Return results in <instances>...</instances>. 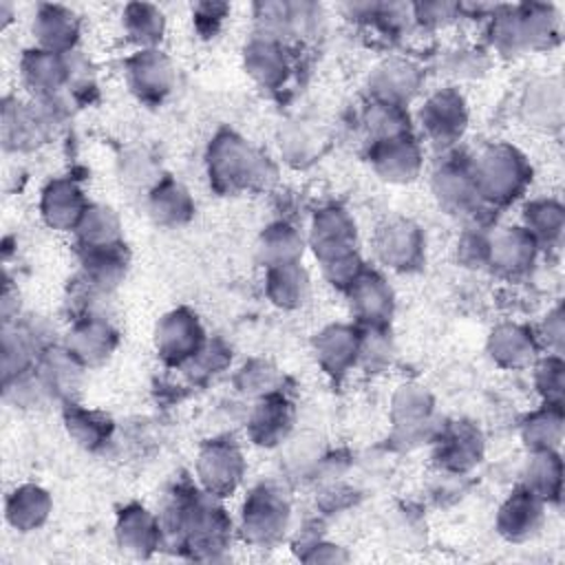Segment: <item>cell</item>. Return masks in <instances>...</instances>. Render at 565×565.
Wrapping results in <instances>:
<instances>
[{
	"mask_svg": "<svg viewBox=\"0 0 565 565\" xmlns=\"http://www.w3.org/2000/svg\"><path fill=\"white\" fill-rule=\"evenodd\" d=\"M205 161L212 188L223 194L263 190L276 181L274 163L232 130H223L212 139Z\"/></svg>",
	"mask_w": 565,
	"mask_h": 565,
	"instance_id": "1",
	"label": "cell"
},
{
	"mask_svg": "<svg viewBox=\"0 0 565 565\" xmlns=\"http://www.w3.org/2000/svg\"><path fill=\"white\" fill-rule=\"evenodd\" d=\"M479 199L492 205H508L523 194L532 179L525 154L510 146L497 143L486 148L472 163Z\"/></svg>",
	"mask_w": 565,
	"mask_h": 565,
	"instance_id": "2",
	"label": "cell"
},
{
	"mask_svg": "<svg viewBox=\"0 0 565 565\" xmlns=\"http://www.w3.org/2000/svg\"><path fill=\"white\" fill-rule=\"evenodd\" d=\"M289 525V501L274 486L254 488L241 512V534L247 543L269 547L282 539Z\"/></svg>",
	"mask_w": 565,
	"mask_h": 565,
	"instance_id": "3",
	"label": "cell"
},
{
	"mask_svg": "<svg viewBox=\"0 0 565 565\" xmlns=\"http://www.w3.org/2000/svg\"><path fill=\"white\" fill-rule=\"evenodd\" d=\"M245 475V459L232 439H212L201 446L196 457V477L203 492L212 497L232 494Z\"/></svg>",
	"mask_w": 565,
	"mask_h": 565,
	"instance_id": "4",
	"label": "cell"
},
{
	"mask_svg": "<svg viewBox=\"0 0 565 565\" xmlns=\"http://www.w3.org/2000/svg\"><path fill=\"white\" fill-rule=\"evenodd\" d=\"M205 344V331L196 318L185 307L168 311L154 329V347L163 362L172 366L188 364L199 349Z\"/></svg>",
	"mask_w": 565,
	"mask_h": 565,
	"instance_id": "5",
	"label": "cell"
},
{
	"mask_svg": "<svg viewBox=\"0 0 565 565\" xmlns=\"http://www.w3.org/2000/svg\"><path fill=\"white\" fill-rule=\"evenodd\" d=\"M424 135L437 146L448 148L457 143L468 126V108L455 88H441L433 93L417 113Z\"/></svg>",
	"mask_w": 565,
	"mask_h": 565,
	"instance_id": "6",
	"label": "cell"
},
{
	"mask_svg": "<svg viewBox=\"0 0 565 565\" xmlns=\"http://www.w3.org/2000/svg\"><path fill=\"white\" fill-rule=\"evenodd\" d=\"M373 245L377 258L395 271H415L426 258V238L419 225L408 218H393L380 225Z\"/></svg>",
	"mask_w": 565,
	"mask_h": 565,
	"instance_id": "7",
	"label": "cell"
},
{
	"mask_svg": "<svg viewBox=\"0 0 565 565\" xmlns=\"http://www.w3.org/2000/svg\"><path fill=\"white\" fill-rule=\"evenodd\" d=\"M309 247L320 265L358 252V225L353 216L342 207H324L316 212L309 227Z\"/></svg>",
	"mask_w": 565,
	"mask_h": 565,
	"instance_id": "8",
	"label": "cell"
},
{
	"mask_svg": "<svg viewBox=\"0 0 565 565\" xmlns=\"http://www.w3.org/2000/svg\"><path fill=\"white\" fill-rule=\"evenodd\" d=\"M126 77L130 90L148 104L161 102L174 82L172 64L159 49H139L126 62Z\"/></svg>",
	"mask_w": 565,
	"mask_h": 565,
	"instance_id": "9",
	"label": "cell"
},
{
	"mask_svg": "<svg viewBox=\"0 0 565 565\" xmlns=\"http://www.w3.org/2000/svg\"><path fill=\"white\" fill-rule=\"evenodd\" d=\"M539 243L534 236L523 227H503L490 234V247H488V265L508 278L525 274L534 260H536Z\"/></svg>",
	"mask_w": 565,
	"mask_h": 565,
	"instance_id": "10",
	"label": "cell"
},
{
	"mask_svg": "<svg viewBox=\"0 0 565 565\" xmlns=\"http://www.w3.org/2000/svg\"><path fill=\"white\" fill-rule=\"evenodd\" d=\"M371 166L377 177L391 183H408L419 174L422 148L411 135L371 143Z\"/></svg>",
	"mask_w": 565,
	"mask_h": 565,
	"instance_id": "11",
	"label": "cell"
},
{
	"mask_svg": "<svg viewBox=\"0 0 565 565\" xmlns=\"http://www.w3.org/2000/svg\"><path fill=\"white\" fill-rule=\"evenodd\" d=\"M117 347V331L104 318L88 313L77 318L73 329L66 335V351L82 364V366H97L106 362Z\"/></svg>",
	"mask_w": 565,
	"mask_h": 565,
	"instance_id": "12",
	"label": "cell"
},
{
	"mask_svg": "<svg viewBox=\"0 0 565 565\" xmlns=\"http://www.w3.org/2000/svg\"><path fill=\"white\" fill-rule=\"evenodd\" d=\"M351 309L366 327H386L393 316L395 296L386 278L373 269H364L347 289Z\"/></svg>",
	"mask_w": 565,
	"mask_h": 565,
	"instance_id": "13",
	"label": "cell"
},
{
	"mask_svg": "<svg viewBox=\"0 0 565 565\" xmlns=\"http://www.w3.org/2000/svg\"><path fill=\"white\" fill-rule=\"evenodd\" d=\"M20 73L22 82L26 88L40 97V99H51L62 93L66 84H71V73H68V57L66 53H51L44 49H31L22 55L20 60Z\"/></svg>",
	"mask_w": 565,
	"mask_h": 565,
	"instance_id": "14",
	"label": "cell"
},
{
	"mask_svg": "<svg viewBox=\"0 0 565 565\" xmlns=\"http://www.w3.org/2000/svg\"><path fill=\"white\" fill-rule=\"evenodd\" d=\"M88 205L90 203L86 201L82 188L73 179L62 177V179L49 181L46 188L42 190L40 214L49 227L66 232L77 227Z\"/></svg>",
	"mask_w": 565,
	"mask_h": 565,
	"instance_id": "15",
	"label": "cell"
},
{
	"mask_svg": "<svg viewBox=\"0 0 565 565\" xmlns=\"http://www.w3.org/2000/svg\"><path fill=\"white\" fill-rule=\"evenodd\" d=\"M545 521V503L525 488L514 490L499 508L497 530L503 539L521 543L532 539Z\"/></svg>",
	"mask_w": 565,
	"mask_h": 565,
	"instance_id": "16",
	"label": "cell"
},
{
	"mask_svg": "<svg viewBox=\"0 0 565 565\" xmlns=\"http://www.w3.org/2000/svg\"><path fill=\"white\" fill-rule=\"evenodd\" d=\"M291 426H294V406L285 395L276 391L265 397H258L247 419V435L256 446L271 448L282 439H287Z\"/></svg>",
	"mask_w": 565,
	"mask_h": 565,
	"instance_id": "17",
	"label": "cell"
},
{
	"mask_svg": "<svg viewBox=\"0 0 565 565\" xmlns=\"http://www.w3.org/2000/svg\"><path fill=\"white\" fill-rule=\"evenodd\" d=\"M422 86V71L408 60H384L369 77V88L375 102L406 106Z\"/></svg>",
	"mask_w": 565,
	"mask_h": 565,
	"instance_id": "18",
	"label": "cell"
},
{
	"mask_svg": "<svg viewBox=\"0 0 565 565\" xmlns=\"http://www.w3.org/2000/svg\"><path fill=\"white\" fill-rule=\"evenodd\" d=\"M313 351L324 373L342 377L360 360V331L349 324H329L316 335Z\"/></svg>",
	"mask_w": 565,
	"mask_h": 565,
	"instance_id": "19",
	"label": "cell"
},
{
	"mask_svg": "<svg viewBox=\"0 0 565 565\" xmlns=\"http://www.w3.org/2000/svg\"><path fill=\"white\" fill-rule=\"evenodd\" d=\"M433 192L439 205H444L452 214H466L481 203L472 166L459 161H446L441 168L435 170Z\"/></svg>",
	"mask_w": 565,
	"mask_h": 565,
	"instance_id": "20",
	"label": "cell"
},
{
	"mask_svg": "<svg viewBox=\"0 0 565 565\" xmlns=\"http://www.w3.org/2000/svg\"><path fill=\"white\" fill-rule=\"evenodd\" d=\"M115 536L121 552L135 558H146L161 545L163 532L159 516H154L141 505H128L119 512Z\"/></svg>",
	"mask_w": 565,
	"mask_h": 565,
	"instance_id": "21",
	"label": "cell"
},
{
	"mask_svg": "<svg viewBox=\"0 0 565 565\" xmlns=\"http://www.w3.org/2000/svg\"><path fill=\"white\" fill-rule=\"evenodd\" d=\"M483 455L481 433L470 424H452L448 426L435 444L437 463L455 475L468 472L479 463Z\"/></svg>",
	"mask_w": 565,
	"mask_h": 565,
	"instance_id": "22",
	"label": "cell"
},
{
	"mask_svg": "<svg viewBox=\"0 0 565 565\" xmlns=\"http://www.w3.org/2000/svg\"><path fill=\"white\" fill-rule=\"evenodd\" d=\"M31 31L40 49L64 55L75 51L79 24L71 9L62 4H40L33 15Z\"/></svg>",
	"mask_w": 565,
	"mask_h": 565,
	"instance_id": "23",
	"label": "cell"
},
{
	"mask_svg": "<svg viewBox=\"0 0 565 565\" xmlns=\"http://www.w3.org/2000/svg\"><path fill=\"white\" fill-rule=\"evenodd\" d=\"M536 338L516 322H503L490 331L488 353L503 369H525L536 360Z\"/></svg>",
	"mask_w": 565,
	"mask_h": 565,
	"instance_id": "24",
	"label": "cell"
},
{
	"mask_svg": "<svg viewBox=\"0 0 565 565\" xmlns=\"http://www.w3.org/2000/svg\"><path fill=\"white\" fill-rule=\"evenodd\" d=\"M245 71L252 75L254 82H258L265 88H276L287 79L289 62L285 55V49L278 40L254 35L243 53Z\"/></svg>",
	"mask_w": 565,
	"mask_h": 565,
	"instance_id": "25",
	"label": "cell"
},
{
	"mask_svg": "<svg viewBox=\"0 0 565 565\" xmlns=\"http://www.w3.org/2000/svg\"><path fill=\"white\" fill-rule=\"evenodd\" d=\"M53 510L51 494L35 483L18 486L9 497L4 505L7 523L18 532H33L42 527Z\"/></svg>",
	"mask_w": 565,
	"mask_h": 565,
	"instance_id": "26",
	"label": "cell"
},
{
	"mask_svg": "<svg viewBox=\"0 0 565 565\" xmlns=\"http://www.w3.org/2000/svg\"><path fill=\"white\" fill-rule=\"evenodd\" d=\"M305 238L291 223L278 221L267 225L256 243V258L265 269L300 263L305 252Z\"/></svg>",
	"mask_w": 565,
	"mask_h": 565,
	"instance_id": "27",
	"label": "cell"
},
{
	"mask_svg": "<svg viewBox=\"0 0 565 565\" xmlns=\"http://www.w3.org/2000/svg\"><path fill=\"white\" fill-rule=\"evenodd\" d=\"M148 212L157 225L177 227L192 218L194 201L174 179H159L148 194Z\"/></svg>",
	"mask_w": 565,
	"mask_h": 565,
	"instance_id": "28",
	"label": "cell"
},
{
	"mask_svg": "<svg viewBox=\"0 0 565 565\" xmlns=\"http://www.w3.org/2000/svg\"><path fill=\"white\" fill-rule=\"evenodd\" d=\"M51 113L46 108H29L26 104H4L2 139L7 148H24L38 143L46 135Z\"/></svg>",
	"mask_w": 565,
	"mask_h": 565,
	"instance_id": "29",
	"label": "cell"
},
{
	"mask_svg": "<svg viewBox=\"0 0 565 565\" xmlns=\"http://www.w3.org/2000/svg\"><path fill=\"white\" fill-rule=\"evenodd\" d=\"M309 274L300 263L267 269L265 294L280 309H298L309 298Z\"/></svg>",
	"mask_w": 565,
	"mask_h": 565,
	"instance_id": "30",
	"label": "cell"
},
{
	"mask_svg": "<svg viewBox=\"0 0 565 565\" xmlns=\"http://www.w3.org/2000/svg\"><path fill=\"white\" fill-rule=\"evenodd\" d=\"M563 483V461L556 450L532 452L523 470V488L539 497L543 503L561 499Z\"/></svg>",
	"mask_w": 565,
	"mask_h": 565,
	"instance_id": "31",
	"label": "cell"
},
{
	"mask_svg": "<svg viewBox=\"0 0 565 565\" xmlns=\"http://www.w3.org/2000/svg\"><path fill=\"white\" fill-rule=\"evenodd\" d=\"M126 265L128 258L121 243L99 249H86L84 278L93 291L106 294L121 282V278L126 276Z\"/></svg>",
	"mask_w": 565,
	"mask_h": 565,
	"instance_id": "32",
	"label": "cell"
},
{
	"mask_svg": "<svg viewBox=\"0 0 565 565\" xmlns=\"http://www.w3.org/2000/svg\"><path fill=\"white\" fill-rule=\"evenodd\" d=\"M75 234L84 249H99L121 243V225L117 214L108 205L93 203L79 218Z\"/></svg>",
	"mask_w": 565,
	"mask_h": 565,
	"instance_id": "33",
	"label": "cell"
},
{
	"mask_svg": "<svg viewBox=\"0 0 565 565\" xmlns=\"http://www.w3.org/2000/svg\"><path fill=\"white\" fill-rule=\"evenodd\" d=\"M521 437L532 452L556 450L563 439V406L547 404L530 413L521 426Z\"/></svg>",
	"mask_w": 565,
	"mask_h": 565,
	"instance_id": "34",
	"label": "cell"
},
{
	"mask_svg": "<svg viewBox=\"0 0 565 565\" xmlns=\"http://www.w3.org/2000/svg\"><path fill=\"white\" fill-rule=\"evenodd\" d=\"M121 24L126 38L139 49H154L166 31V18L154 4L130 2L124 7Z\"/></svg>",
	"mask_w": 565,
	"mask_h": 565,
	"instance_id": "35",
	"label": "cell"
},
{
	"mask_svg": "<svg viewBox=\"0 0 565 565\" xmlns=\"http://www.w3.org/2000/svg\"><path fill=\"white\" fill-rule=\"evenodd\" d=\"M519 31L523 51L547 49L558 38V15L550 4H519Z\"/></svg>",
	"mask_w": 565,
	"mask_h": 565,
	"instance_id": "36",
	"label": "cell"
},
{
	"mask_svg": "<svg viewBox=\"0 0 565 565\" xmlns=\"http://www.w3.org/2000/svg\"><path fill=\"white\" fill-rule=\"evenodd\" d=\"M523 227L541 243H558L565 227V210L554 199H536L525 205Z\"/></svg>",
	"mask_w": 565,
	"mask_h": 565,
	"instance_id": "37",
	"label": "cell"
},
{
	"mask_svg": "<svg viewBox=\"0 0 565 565\" xmlns=\"http://www.w3.org/2000/svg\"><path fill=\"white\" fill-rule=\"evenodd\" d=\"M393 422L397 428L415 430L422 424H428L433 413V397L419 384H404L393 395Z\"/></svg>",
	"mask_w": 565,
	"mask_h": 565,
	"instance_id": "38",
	"label": "cell"
},
{
	"mask_svg": "<svg viewBox=\"0 0 565 565\" xmlns=\"http://www.w3.org/2000/svg\"><path fill=\"white\" fill-rule=\"evenodd\" d=\"M364 126H366L369 135L373 137V141L411 135L406 106H397V104H388V102L373 99L364 113Z\"/></svg>",
	"mask_w": 565,
	"mask_h": 565,
	"instance_id": "39",
	"label": "cell"
},
{
	"mask_svg": "<svg viewBox=\"0 0 565 565\" xmlns=\"http://www.w3.org/2000/svg\"><path fill=\"white\" fill-rule=\"evenodd\" d=\"M64 422H66L68 435L79 446L90 448V450L102 446L110 437V430H113V422L106 415L95 413V411H86V408H79V406L66 408Z\"/></svg>",
	"mask_w": 565,
	"mask_h": 565,
	"instance_id": "40",
	"label": "cell"
},
{
	"mask_svg": "<svg viewBox=\"0 0 565 565\" xmlns=\"http://www.w3.org/2000/svg\"><path fill=\"white\" fill-rule=\"evenodd\" d=\"M523 110L527 115V121H532L534 126H550V124L556 126L561 121V110H563L558 84L539 82L534 86H527Z\"/></svg>",
	"mask_w": 565,
	"mask_h": 565,
	"instance_id": "41",
	"label": "cell"
},
{
	"mask_svg": "<svg viewBox=\"0 0 565 565\" xmlns=\"http://www.w3.org/2000/svg\"><path fill=\"white\" fill-rule=\"evenodd\" d=\"M280 152L289 163L305 166L320 152V135L305 124H294L280 137Z\"/></svg>",
	"mask_w": 565,
	"mask_h": 565,
	"instance_id": "42",
	"label": "cell"
},
{
	"mask_svg": "<svg viewBox=\"0 0 565 565\" xmlns=\"http://www.w3.org/2000/svg\"><path fill=\"white\" fill-rule=\"evenodd\" d=\"M490 40H492V46L503 55H516L519 51H523L516 7H503L499 13H494L492 26H490Z\"/></svg>",
	"mask_w": 565,
	"mask_h": 565,
	"instance_id": "43",
	"label": "cell"
},
{
	"mask_svg": "<svg viewBox=\"0 0 565 565\" xmlns=\"http://www.w3.org/2000/svg\"><path fill=\"white\" fill-rule=\"evenodd\" d=\"M563 373H565V364L558 353H552L536 364L534 384L547 404L563 402Z\"/></svg>",
	"mask_w": 565,
	"mask_h": 565,
	"instance_id": "44",
	"label": "cell"
},
{
	"mask_svg": "<svg viewBox=\"0 0 565 565\" xmlns=\"http://www.w3.org/2000/svg\"><path fill=\"white\" fill-rule=\"evenodd\" d=\"M236 384L245 395H254L258 399V397H265V395L278 391L276 388L278 386V373L267 362H260V360L249 362L241 369V373L236 377Z\"/></svg>",
	"mask_w": 565,
	"mask_h": 565,
	"instance_id": "45",
	"label": "cell"
},
{
	"mask_svg": "<svg viewBox=\"0 0 565 565\" xmlns=\"http://www.w3.org/2000/svg\"><path fill=\"white\" fill-rule=\"evenodd\" d=\"M393 355L391 338L386 335L384 327H366L360 331V360L371 369L384 366Z\"/></svg>",
	"mask_w": 565,
	"mask_h": 565,
	"instance_id": "46",
	"label": "cell"
},
{
	"mask_svg": "<svg viewBox=\"0 0 565 565\" xmlns=\"http://www.w3.org/2000/svg\"><path fill=\"white\" fill-rule=\"evenodd\" d=\"M362 271H364V263H362V258H360L358 252H351V254H344V256L333 258V260H329V263H322V274H324V278H327L333 287H338V289H342V291H347V289L353 285V280H355Z\"/></svg>",
	"mask_w": 565,
	"mask_h": 565,
	"instance_id": "47",
	"label": "cell"
},
{
	"mask_svg": "<svg viewBox=\"0 0 565 565\" xmlns=\"http://www.w3.org/2000/svg\"><path fill=\"white\" fill-rule=\"evenodd\" d=\"M227 353L230 351L221 342L205 340V344L199 349V353L185 366L192 369V373H196V375H214L227 364V358H230Z\"/></svg>",
	"mask_w": 565,
	"mask_h": 565,
	"instance_id": "48",
	"label": "cell"
},
{
	"mask_svg": "<svg viewBox=\"0 0 565 565\" xmlns=\"http://www.w3.org/2000/svg\"><path fill=\"white\" fill-rule=\"evenodd\" d=\"M488 247H490V234L468 232L461 236L457 245V254L463 265L481 267V265H488Z\"/></svg>",
	"mask_w": 565,
	"mask_h": 565,
	"instance_id": "49",
	"label": "cell"
},
{
	"mask_svg": "<svg viewBox=\"0 0 565 565\" xmlns=\"http://www.w3.org/2000/svg\"><path fill=\"white\" fill-rule=\"evenodd\" d=\"M543 338L547 340V347L554 349V353L561 355L563 351V338H565V313L563 307H554L543 322Z\"/></svg>",
	"mask_w": 565,
	"mask_h": 565,
	"instance_id": "50",
	"label": "cell"
},
{
	"mask_svg": "<svg viewBox=\"0 0 565 565\" xmlns=\"http://www.w3.org/2000/svg\"><path fill=\"white\" fill-rule=\"evenodd\" d=\"M413 11H415V18H419L426 24H444L450 18H455L459 7L450 2H424V4H415Z\"/></svg>",
	"mask_w": 565,
	"mask_h": 565,
	"instance_id": "51",
	"label": "cell"
},
{
	"mask_svg": "<svg viewBox=\"0 0 565 565\" xmlns=\"http://www.w3.org/2000/svg\"><path fill=\"white\" fill-rule=\"evenodd\" d=\"M307 550H309L307 554H300V558L307 561V563H338V561H347L349 558L342 552V547H338L333 543H324V541L311 543Z\"/></svg>",
	"mask_w": 565,
	"mask_h": 565,
	"instance_id": "52",
	"label": "cell"
}]
</instances>
